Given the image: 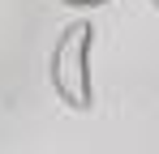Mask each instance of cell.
Listing matches in <instances>:
<instances>
[{
  "label": "cell",
  "mask_w": 159,
  "mask_h": 154,
  "mask_svg": "<svg viewBox=\"0 0 159 154\" xmlns=\"http://www.w3.org/2000/svg\"><path fill=\"white\" fill-rule=\"evenodd\" d=\"M90 47H95L90 22H73V26H65V34L56 39V51H52V86H56V94L69 107H78V111H86L95 103Z\"/></svg>",
  "instance_id": "6da1fadb"
},
{
  "label": "cell",
  "mask_w": 159,
  "mask_h": 154,
  "mask_svg": "<svg viewBox=\"0 0 159 154\" xmlns=\"http://www.w3.org/2000/svg\"><path fill=\"white\" fill-rule=\"evenodd\" d=\"M60 4H107V0H60Z\"/></svg>",
  "instance_id": "7a4b0ae2"
}]
</instances>
